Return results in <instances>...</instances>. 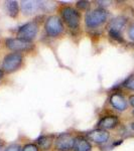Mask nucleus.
I'll list each match as a JSON object with an SVG mask.
<instances>
[{
	"label": "nucleus",
	"instance_id": "nucleus-1",
	"mask_svg": "<svg viewBox=\"0 0 134 151\" xmlns=\"http://www.w3.org/2000/svg\"><path fill=\"white\" fill-rule=\"evenodd\" d=\"M21 63H22V55L18 52H12L4 58L2 68L6 73H12L20 67Z\"/></svg>",
	"mask_w": 134,
	"mask_h": 151
},
{
	"label": "nucleus",
	"instance_id": "nucleus-2",
	"mask_svg": "<svg viewBox=\"0 0 134 151\" xmlns=\"http://www.w3.org/2000/svg\"><path fill=\"white\" fill-rule=\"evenodd\" d=\"M107 18V12L104 9H96V10L90 11L86 14L85 21L86 24L90 27L98 26L103 23Z\"/></svg>",
	"mask_w": 134,
	"mask_h": 151
},
{
	"label": "nucleus",
	"instance_id": "nucleus-3",
	"mask_svg": "<svg viewBox=\"0 0 134 151\" xmlns=\"http://www.w3.org/2000/svg\"><path fill=\"white\" fill-rule=\"evenodd\" d=\"M62 16L66 23L71 28H77L80 23V14L72 7H64L62 9Z\"/></svg>",
	"mask_w": 134,
	"mask_h": 151
},
{
	"label": "nucleus",
	"instance_id": "nucleus-4",
	"mask_svg": "<svg viewBox=\"0 0 134 151\" xmlns=\"http://www.w3.org/2000/svg\"><path fill=\"white\" fill-rule=\"evenodd\" d=\"M36 33H37V24L35 22H29L19 28L17 36L20 40L30 41L35 37Z\"/></svg>",
	"mask_w": 134,
	"mask_h": 151
},
{
	"label": "nucleus",
	"instance_id": "nucleus-5",
	"mask_svg": "<svg viewBox=\"0 0 134 151\" xmlns=\"http://www.w3.org/2000/svg\"><path fill=\"white\" fill-rule=\"evenodd\" d=\"M75 139L69 133H62L55 139V148L58 151H70L74 148Z\"/></svg>",
	"mask_w": 134,
	"mask_h": 151
},
{
	"label": "nucleus",
	"instance_id": "nucleus-6",
	"mask_svg": "<svg viewBox=\"0 0 134 151\" xmlns=\"http://www.w3.org/2000/svg\"><path fill=\"white\" fill-rule=\"evenodd\" d=\"M45 30L50 36H58L61 35L64 30L61 19L57 16H50L45 22Z\"/></svg>",
	"mask_w": 134,
	"mask_h": 151
},
{
	"label": "nucleus",
	"instance_id": "nucleus-7",
	"mask_svg": "<svg viewBox=\"0 0 134 151\" xmlns=\"http://www.w3.org/2000/svg\"><path fill=\"white\" fill-rule=\"evenodd\" d=\"M6 47L13 52H25L32 47L30 41H26L20 38H8L6 40Z\"/></svg>",
	"mask_w": 134,
	"mask_h": 151
},
{
	"label": "nucleus",
	"instance_id": "nucleus-8",
	"mask_svg": "<svg viewBox=\"0 0 134 151\" xmlns=\"http://www.w3.org/2000/svg\"><path fill=\"white\" fill-rule=\"evenodd\" d=\"M88 139L93 141L95 143H105L109 139V133L103 129H97L88 133Z\"/></svg>",
	"mask_w": 134,
	"mask_h": 151
},
{
	"label": "nucleus",
	"instance_id": "nucleus-9",
	"mask_svg": "<svg viewBox=\"0 0 134 151\" xmlns=\"http://www.w3.org/2000/svg\"><path fill=\"white\" fill-rule=\"evenodd\" d=\"M110 103L115 109L119 111H124L127 108V102H126L125 98L121 94L115 93L111 96Z\"/></svg>",
	"mask_w": 134,
	"mask_h": 151
},
{
	"label": "nucleus",
	"instance_id": "nucleus-10",
	"mask_svg": "<svg viewBox=\"0 0 134 151\" xmlns=\"http://www.w3.org/2000/svg\"><path fill=\"white\" fill-rule=\"evenodd\" d=\"M117 123H118V119H117L116 116H107L99 121L98 125L100 128H103L104 130V129H110L115 127Z\"/></svg>",
	"mask_w": 134,
	"mask_h": 151
},
{
	"label": "nucleus",
	"instance_id": "nucleus-11",
	"mask_svg": "<svg viewBox=\"0 0 134 151\" xmlns=\"http://www.w3.org/2000/svg\"><path fill=\"white\" fill-rule=\"evenodd\" d=\"M75 151H91L92 146L84 137H77L74 143Z\"/></svg>",
	"mask_w": 134,
	"mask_h": 151
},
{
	"label": "nucleus",
	"instance_id": "nucleus-12",
	"mask_svg": "<svg viewBox=\"0 0 134 151\" xmlns=\"http://www.w3.org/2000/svg\"><path fill=\"white\" fill-rule=\"evenodd\" d=\"M21 6H22V10L25 14H30L33 13L38 7V4L36 1H30V0H25V1H22L21 3Z\"/></svg>",
	"mask_w": 134,
	"mask_h": 151
},
{
	"label": "nucleus",
	"instance_id": "nucleus-13",
	"mask_svg": "<svg viewBox=\"0 0 134 151\" xmlns=\"http://www.w3.org/2000/svg\"><path fill=\"white\" fill-rule=\"evenodd\" d=\"M125 24V18L124 17H117L111 21L110 23V29L111 30H116L120 32V29L123 27Z\"/></svg>",
	"mask_w": 134,
	"mask_h": 151
},
{
	"label": "nucleus",
	"instance_id": "nucleus-14",
	"mask_svg": "<svg viewBox=\"0 0 134 151\" xmlns=\"http://www.w3.org/2000/svg\"><path fill=\"white\" fill-rule=\"evenodd\" d=\"M6 7L8 10V14L11 17H15L18 14V4L16 1H7Z\"/></svg>",
	"mask_w": 134,
	"mask_h": 151
},
{
	"label": "nucleus",
	"instance_id": "nucleus-15",
	"mask_svg": "<svg viewBox=\"0 0 134 151\" xmlns=\"http://www.w3.org/2000/svg\"><path fill=\"white\" fill-rule=\"evenodd\" d=\"M52 142H53L52 136H40L37 139V143L40 144L41 148H43V149L50 148V146L52 145Z\"/></svg>",
	"mask_w": 134,
	"mask_h": 151
},
{
	"label": "nucleus",
	"instance_id": "nucleus-16",
	"mask_svg": "<svg viewBox=\"0 0 134 151\" xmlns=\"http://www.w3.org/2000/svg\"><path fill=\"white\" fill-rule=\"evenodd\" d=\"M109 35L112 38H114V40H118V41H123V38L122 36H121V33L119 32V31H116V30H111L109 31Z\"/></svg>",
	"mask_w": 134,
	"mask_h": 151
},
{
	"label": "nucleus",
	"instance_id": "nucleus-17",
	"mask_svg": "<svg viewBox=\"0 0 134 151\" xmlns=\"http://www.w3.org/2000/svg\"><path fill=\"white\" fill-rule=\"evenodd\" d=\"M124 86L129 90H133L134 91V77H130L124 82Z\"/></svg>",
	"mask_w": 134,
	"mask_h": 151
},
{
	"label": "nucleus",
	"instance_id": "nucleus-18",
	"mask_svg": "<svg viewBox=\"0 0 134 151\" xmlns=\"http://www.w3.org/2000/svg\"><path fill=\"white\" fill-rule=\"evenodd\" d=\"M22 151H38V147L35 144H26L22 148Z\"/></svg>",
	"mask_w": 134,
	"mask_h": 151
},
{
	"label": "nucleus",
	"instance_id": "nucleus-19",
	"mask_svg": "<svg viewBox=\"0 0 134 151\" xmlns=\"http://www.w3.org/2000/svg\"><path fill=\"white\" fill-rule=\"evenodd\" d=\"M5 151H21V147L18 144H11L6 148Z\"/></svg>",
	"mask_w": 134,
	"mask_h": 151
},
{
	"label": "nucleus",
	"instance_id": "nucleus-20",
	"mask_svg": "<svg viewBox=\"0 0 134 151\" xmlns=\"http://www.w3.org/2000/svg\"><path fill=\"white\" fill-rule=\"evenodd\" d=\"M78 7H80V8H82V9L87 8V7H89V2H87V1H79V2H78Z\"/></svg>",
	"mask_w": 134,
	"mask_h": 151
},
{
	"label": "nucleus",
	"instance_id": "nucleus-21",
	"mask_svg": "<svg viewBox=\"0 0 134 151\" xmlns=\"http://www.w3.org/2000/svg\"><path fill=\"white\" fill-rule=\"evenodd\" d=\"M128 35H129V37L134 40V24H132V25L130 26L129 31H128Z\"/></svg>",
	"mask_w": 134,
	"mask_h": 151
},
{
	"label": "nucleus",
	"instance_id": "nucleus-22",
	"mask_svg": "<svg viewBox=\"0 0 134 151\" xmlns=\"http://www.w3.org/2000/svg\"><path fill=\"white\" fill-rule=\"evenodd\" d=\"M129 102H130V104L134 107V95L130 96V98H129Z\"/></svg>",
	"mask_w": 134,
	"mask_h": 151
},
{
	"label": "nucleus",
	"instance_id": "nucleus-23",
	"mask_svg": "<svg viewBox=\"0 0 134 151\" xmlns=\"http://www.w3.org/2000/svg\"><path fill=\"white\" fill-rule=\"evenodd\" d=\"M2 77H3V70L0 69V80L2 79Z\"/></svg>",
	"mask_w": 134,
	"mask_h": 151
},
{
	"label": "nucleus",
	"instance_id": "nucleus-24",
	"mask_svg": "<svg viewBox=\"0 0 134 151\" xmlns=\"http://www.w3.org/2000/svg\"><path fill=\"white\" fill-rule=\"evenodd\" d=\"M131 128H132L133 130H134V123H132V124H131Z\"/></svg>",
	"mask_w": 134,
	"mask_h": 151
},
{
	"label": "nucleus",
	"instance_id": "nucleus-25",
	"mask_svg": "<svg viewBox=\"0 0 134 151\" xmlns=\"http://www.w3.org/2000/svg\"><path fill=\"white\" fill-rule=\"evenodd\" d=\"M133 116H134V111H133Z\"/></svg>",
	"mask_w": 134,
	"mask_h": 151
}]
</instances>
